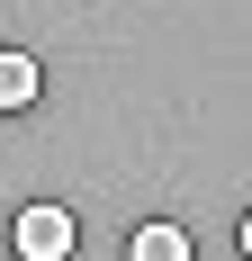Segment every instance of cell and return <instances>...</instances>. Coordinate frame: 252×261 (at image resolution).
<instances>
[{"label": "cell", "instance_id": "cell-1", "mask_svg": "<svg viewBox=\"0 0 252 261\" xmlns=\"http://www.w3.org/2000/svg\"><path fill=\"white\" fill-rule=\"evenodd\" d=\"M72 243H81V225H72V207H54V198L18 207V225H9V252L18 261H72Z\"/></svg>", "mask_w": 252, "mask_h": 261}, {"label": "cell", "instance_id": "cell-2", "mask_svg": "<svg viewBox=\"0 0 252 261\" xmlns=\"http://www.w3.org/2000/svg\"><path fill=\"white\" fill-rule=\"evenodd\" d=\"M45 90V72H36V54H18V45H0V108H27Z\"/></svg>", "mask_w": 252, "mask_h": 261}, {"label": "cell", "instance_id": "cell-3", "mask_svg": "<svg viewBox=\"0 0 252 261\" xmlns=\"http://www.w3.org/2000/svg\"><path fill=\"white\" fill-rule=\"evenodd\" d=\"M126 261H189V234H180V225H135Z\"/></svg>", "mask_w": 252, "mask_h": 261}]
</instances>
